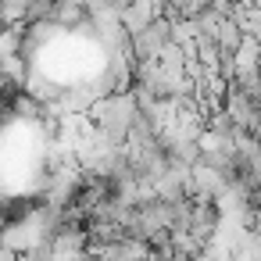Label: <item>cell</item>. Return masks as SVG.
Wrapping results in <instances>:
<instances>
[{
	"instance_id": "cell-2",
	"label": "cell",
	"mask_w": 261,
	"mask_h": 261,
	"mask_svg": "<svg viewBox=\"0 0 261 261\" xmlns=\"http://www.w3.org/2000/svg\"><path fill=\"white\" fill-rule=\"evenodd\" d=\"M172 33H175V22L165 18V15H158L143 33H136V36L129 40L133 58H136V61H150V58H158V54L172 43Z\"/></svg>"
},
{
	"instance_id": "cell-4",
	"label": "cell",
	"mask_w": 261,
	"mask_h": 261,
	"mask_svg": "<svg viewBox=\"0 0 261 261\" xmlns=\"http://www.w3.org/2000/svg\"><path fill=\"white\" fill-rule=\"evenodd\" d=\"M243 36H247V33L240 29V22H236V18H225L215 40H218V47H222V50H225V54L232 58V54L240 50V43H243Z\"/></svg>"
},
{
	"instance_id": "cell-1",
	"label": "cell",
	"mask_w": 261,
	"mask_h": 261,
	"mask_svg": "<svg viewBox=\"0 0 261 261\" xmlns=\"http://www.w3.org/2000/svg\"><path fill=\"white\" fill-rule=\"evenodd\" d=\"M90 118L97 122V133H100L104 140H111V143H122V147H125V143H129V133H133V125H136V118H140L136 93H133V90L104 93V97L93 104Z\"/></svg>"
},
{
	"instance_id": "cell-5",
	"label": "cell",
	"mask_w": 261,
	"mask_h": 261,
	"mask_svg": "<svg viewBox=\"0 0 261 261\" xmlns=\"http://www.w3.org/2000/svg\"><path fill=\"white\" fill-rule=\"evenodd\" d=\"M158 4H161V8H165V4H179V0H158Z\"/></svg>"
},
{
	"instance_id": "cell-3",
	"label": "cell",
	"mask_w": 261,
	"mask_h": 261,
	"mask_svg": "<svg viewBox=\"0 0 261 261\" xmlns=\"http://www.w3.org/2000/svg\"><path fill=\"white\" fill-rule=\"evenodd\" d=\"M158 15H161V4H158V0H133V4L122 8V25L129 29V36H136V33H143Z\"/></svg>"
}]
</instances>
